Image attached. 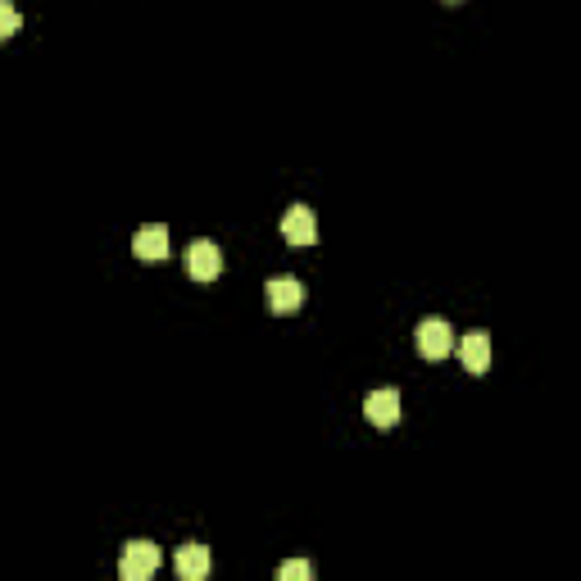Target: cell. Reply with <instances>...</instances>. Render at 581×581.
<instances>
[{"label": "cell", "instance_id": "1", "mask_svg": "<svg viewBox=\"0 0 581 581\" xmlns=\"http://www.w3.org/2000/svg\"><path fill=\"white\" fill-rule=\"evenodd\" d=\"M414 345H418V355H423V359L441 364V359L454 350L450 323H445V318H423V323H418V332H414Z\"/></svg>", "mask_w": 581, "mask_h": 581}, {"label": "cell", "instance_id": "2", "mask_svg": "<svg viewBox=\"0 0 581 581\" xmlns=\"http://www.w3.org/2000/svg\"><path fill=\"white\" fill-rule=\"evenodd\" d=\"M119 572H123L128 581L155 577V572H159V545H155V541H128V545H123Z\"/></svg>", "mask_w": 581, "mask_h": 581}, {"label": "cell", "instance_id": "3", "mask_svg": "<svg viewBox=\"0 0 581 581\" xmlns=\"http://www.w3.org/2000/svg\"><path fill=\"white\" fill-rule=\"evenodd\" d=\"M282 237L291 241V246H314L318 241V218L309 205H291L282 214Z\"/></svg>", "mask_w": 581, "mask_h": 581}, {"label": "cell", "instance_id": "4", "mask_svg": "<svg viewBox=\"0 0 581 581\" xmlns=\"http://www.w3.org/2000/svg\"><path fill=\"white\" fill-rule=\"evenodd\" d=\"M187 273L196 277V282H214V277L223 273V250H218L214 241H191V250H187Z\"/></svg>", "mask_w": 581, "mask_h": 581}, {"label": "cell", "instance_id": "5", "mask_svg": "<svg viewBox=\"0 0 581 581\" xmlns=\"http://www.w3.org/2000/svg\"><path fill=\"white\" fill-rule=\"evenodd\" d=\"M404 414V404H400V391H391V386H382V391H373L364 400V418L373 427H395Z\"/></svg>", "mask_w": 581, "mask_h": 581}, {"label": "cell", "instance_id": "6", "mask_svg": "<svg viewBox=\"0 0 581 581\" xmlns=\"http://www.w3.org/2000/svg\"><path fill=\"white\" fill-rule=\"evenodd\" d=\"M264 291H268V309H273V314H296V309L305 305V286H300L296 277H273Z\"/></svg>", "mask_w": 581, "mask_h": 581}, {"label": "cell", "instance_id": "7", "mask_svg": "<svg viewBox=\"0 0 581 581\" xmlns=\"http://www.w3.org/2000/svg\"><path fill=\"white\" fill-rule=\"evenodd\" d=\"M459 359H463V368H468L473 377H482L486 368H491V336H486V332L463 336V341H459Z\"/></svg>", "mask_w": 581, "mask_h": 581}, {"label": "cell", "instance_id": "8", "mask_svg": "<svg viewBox=\"0 0 581 581\" xmlns=\"http://www.w3.org/2000/svg\"><path fill=\"white\" fill-rule=\"evenodd\" d=\"M132 250H137V259H150V264L168 259V227H164V223L141 227L137 237H132Z\"/></svg>", "mask_w": 581, "mask_h": 581}, {"label": "cell", "instance_id": "9", "mask_svg": "<svg viewBox=\"0 0 581 581\" xmlns=\"http://www.w3.org/2000/svg\"><path fill=\"white\" fill-rule=\"evenodd\" d=\"M209 568H214V559H209L205 545H182V550H178V577L182 581L209 577Z\"/></svg>", "mask_w": 581, "mask_h": 581}, {"label": "cell", "instance_id": "10", "mask_svg": "<svg viewBox=\"0 0 581 581\" xmlns=\"http://www.w3.org/2000/svg\"><path fill=\"white\" fill-rule=\"evenodd\" d=\"M19 10H14V5H10V0H0V41H10L14 37V32H19Z\"/></svg>", "mask_w": 581, "mask_h": 581}, {"label": "cell", "instance_id": "11", "mask_svg": "<svg viewBox=\"0 0 581 581\" xmlns=\"http://www.w3.org/2000/svg\"><path fill=\"white\" fill-rule=\"evenodd\" d=\"M277 577H282V581H309V577H314V568H309L305 559H286L282 568H277Z\"/></svg>", "mask_w": 581, "mask_h": 581}, {"label": "cell", "instance_id": "12", "mask_svg": "<svg viewBox=\"0 0 581 581\" xmlns=\"http://www.w3.org/2000/svg\"><path fill=\"white\" fill-rule=\"evenodd\" d=\"M445 5H459V0H445Z\"/></svg>", "mask_w": 581, "mask_h": 581}]
</instances>
